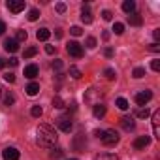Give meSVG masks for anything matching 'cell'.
Instances as JSON below:
<instances>
[{"instance_id":"31","label":"cell","mask_w":160,"mask_h":160,"mask_svg":"<svg viewBox=\"0 0 160 160\" xmlns=\"http://www.w3.org/2000/svg\"><path fill=\"white\" fill-rule=\"evenodd\" d=\"M13 102H15V96H13L12 92H10V94H6V98H4V104H6V106H12Z\"/></svg>"},{"instance_id":"40","label":"cell","mask_w":160,"mask_h":160,"mask_svg":"<svg viewBox=\"0 0 160 160\" xmlns=\"http://www.w3.org/2000/svg\"><path fill=\"white\" fill-rule=\"evenodd\" d=\"M152 36H154V40H156V43H158V40H160V28H154V30H152Z\"/></svg>"},{"instance_id":"20","label":"cell","mask_w":160,"mask_h":160,"mask_svg":"<svg viewBox=\"0 0 160 160\" xmlns=\"http://www.w3.org/2000/svg\"><path fill=\"white\" fill-rule=\"evenodd\" d=\"M132 75H134L136 79H141V77H145V68H141V66H138V68H134V72H132Z\"/></svg>"},{"instance_id":"46","label":"cell","mask_w":160,"mask_h":160,"mask_svg":"<svg viewBox=\"0 0 160 160\" xmlns=\"http://www.w3.org/2000/svg\"><path fill=\"white\" fill-rule=\"evenodd\" d=\"M55 38H58V40L62 38V30H60V28H57V30H55Z\"/></svg>"},{"instance_id":"39","label":"cell","mask_w":160,"mask_h":160,"mask_svg":"<svg viewBox=\"0 0 160 160\" xmlns=\"http://www.w3.org/2000/svg\"><path fill=\"white\" fill-rule=\"evenodd\" d=\"M57 12H58V13H64V12H66V6H64L62 2H60V4H57Z\"/></svg>"},{"instance_id":"16","label":"cell","mask_w":160,"mask_h":160,"mask_svg":"<svg viewBox=\"0 0 160 160\" xmlns=\"http://www.w3.org/2000/svg\"><path fill=\"white\" fill-rule=\"evenodd\" d=\"M128 23L134 25V27H141V25H143V19H141V15L132 13V15H128Z\"/></svg>"},{"instance_id":"21","label":"cell","mask_w":160,"mask_h":160,"mask_svg":"<svg viewBox=\"0 0 160 160\" xmlns=\"http://www.w3.org/2000/svg\"><path fill=\"white\" fill-rule=\"evenodd\" d=\"M117 108L122 109V111H126V109L130 108V106H128V100H126V98H119V100H117Z\"/></svg>"},{"instance_id":"44","label":"cell","mask_w":160,"mask_h":160,"mask_svg":"<svg viewBox=\"0 0 160 160\" xmlns=\"http://www.w3.org/2000/svg\"><path fill=\"white\" fill-rule=\"evenodd\" d=\"M149 49H151V51H154V53H156V51H158V49H160V45H158V43H156V42H154V43H152V45H151V47H149Z\"/></svg>"},{"instance_id":"27","label":"cell","mask_w":160,"mask_h":160,"mask_svg":"<svg viewBox=\"0 0 160 160\" xmlns=\"http://www.w3.org/2000/svg\"><path fill=\"white\" fill-rule=\"evenodd\" d=\"M38 17H40V12H38V10H36V8H34V10H30V12H28V21H36V19H38Z\"/></svg>"},{"instance_id":"17","label":"cell","mask_w":160,"mask_h":160,"mask_svg":"<svg viewBox=\"0 0 160 160\" xmlns=\"http://www.w3.org/2000/svg\"><path fill=\"white\" fill-rule=\"evenodd\" d=\"M92 113H94L96 119H102V117L106 115V106H104V104H96L94 109H92Z\"/></svg>"},{"instance_id":"47","label":"cell","mask_w":160,"mask_h":160,"mask_svg":"<svg viewBox=\"0 0 160 160\" xmlns=\"http://www.w3.org/2000/svg\"><path fill=\"white\" fill-rule=\"evenodd\" d=\"M102 134H104V130H96L94 132V136H98V138H102Z\"/></svg>"},{"instance_id":"45","label":"cell","mask_w":160,"mask_h":160,"mask_svg":"<svg viewBox=\"0 0 160 160\" xmlns=\"http://www.w3.org/2000/svg\"><path fill=\"white\" fill-rule=\"evenodd\" d=\"M8 62H10V64H12V66H17V64H19V60H17V58H15V57H12V58H10V60H8Z\"/></svg>"},{"instance_id":"14","label":"cell","mask_w":160,"mask_h":160,"mask_svg":"<svg viewBox=\"0 0 160 160\" xmlns=\"http://www.w3.org/2000/svg\"><path fill=\"white\" fill-rule=\"evenodd\" d=\"M122 12L128 13V15H132L136 12V2H134V0H126V2H122Z\"/></svg>"},{"instance_id":"36","label":"cell","mask_w":160,"mask_h":160,"mask_svg":"<svg viewBox=\"0 0 160 160\" xmlns=\"http://www.w3.org/2000/svg\"><path fill=\"white\" fill-rule=\"evenodd\" d=\"M151 68H152L154 72H158V70H160V60H158V58H154V60L151 62Z\"/></svg>"},{"instance_id":"50","label":"cell","mask_w":160,"mask_h":160,"mask_svg":"<svg viewBox=\"0 0 160 160\" xmlns=\"http://www.w3.org/2000/svg\"><path fill=\"white\" fill-rule=\"evenodd\" d=\"M72 160H77V158H72Z\"/></svg>"},{"instance_id":"29","label":"cell","mask_w":160,"mask_h":160,"mask_svg":"<svg viewBox=\"0 0 160 160\" xmlns=\"http://www.w3.org/2000/svg\"><path fill=\"white\" fill-rule=\"evenodd\" d=\"M36 53H38V49H36V47H28V49L25 51V58H30V57H34Z\"/></svg>"},{"instance_id":"15","label":"cell","mask_w":160,"mask_h":160,"mask_svg":"<svg viewBox=\"0 0 160 160\" xmlns=\"http://www.w3.org/2000/svg\"><path fill=\"white\" fill-rule=\"evenodd\" d=\"M25 91H27V94H28V96H36V94L40 92V85L32 81V83H28V85H27V89H25Z\"/></svg>"},{"instance_id":"33","label":"cell","mask_w":160,"mask_h":160,"mask_svg":"<svg viewBox=\"0 0 160 160\" xmlns=\"http://www.w3.org/2000/svg\"><path fill=\"white\" fill-rule=\"evenodd\" d=\"M102 17H104V21H111V19H113V13H111L109 10H104V12H102Z\"/></svg>"},{"instance_id":"41","label":"cell","mask_w":160,"mask_h":160,"mask_svg":"<svg viewBox=\"0 0 160 160\" xmlns=\"http://www.w3.org/2000/svg\"><path fill=\"white\" fill-rule=\"evenodd\" d=\"M104 55H106L108 58H111V57H113V49H111V47H108V49L104 51Z\"/></svg>"},{"instance_id":"38","label":"cell","mask_w":160,"mask_h":160,"mask_svg":"<svg viewBox=\"0 0 160 160\" xmlns=\"http://www.w3.org/2000/svg\"><path fill=\"white\" fill-rule=\"evenodd\" d=\"M55 51H57V49H55L53 45H45V53H47V55H55Z\"/></svg>"},{"instance_id":"18","label":"cell","mask_w":160,"mask_h":160,"mask_svg":"<svg viewBox=\"0 0 160 160\" xmlns=\"http://www.w3.org/2000/svg\"><path fill=\"white\" fill-rule=\"evenodd\" d=\"M49 36H51V32H49L47 28H40V30L36 32V38H38L40 42H47V40H49Z\"/></svg>"},{"instance_id":"9","label":"cell","mask_w":160,"mask_h":160,"mask_svg":"<svg viewBox=\"0 0 160 160\" xmlns=\"http://www.w3.org/2000/svg\"><path fill=\"white\" fill-rule=\"evenodd\" d=\"M149 143H151V136H139L134 141V147L136 149H145V147H149Z\"/></svg>"},{"instance_id":"3","label":"cell","mask_w":160,"mask_h":160,"mask_svg":"<svg viewBox=\"0 0 160 160\" xmlns=\"http://www.w3.org/2000/svg\"><path fill=\"white\" fill-rule=\"evenodd\" d=\"M66 51H68V55H72V57H75V58H81V57H83V47L79 45L77 42H70V43L66 45Z\"/></svg>"},{"instance_id":"24","label":"cell","mask_w":160,"mask_h":160,"mask_svg":"<svg viewBox=\"0 0 160 160\" xmlns=\"http://www.w3.org/2000/svg\"><path fill=\"white\" fill-rule=\"evenodd\" d=\"M113 32L121 36V34L124 32V25H122V23H115V25H113Z\"/></svg>"},{"instance_id":"30","label":"cell","mask_w":160,"mask_h":160,"mask_svg":"<svg viewBox=\"0 0 160 160\" xmlns=\"http://www.w3.org/2000/svg\"><path fill=\"white\" fill-rule=\"evenodd\" d=\"M87 47H89V49H94V47H96V38L89 36V38H87Z\"/></svg>"},{"instance_id":"34","label":"cell","mask_w":160,"mask_h":160,"mask_svg":"<svg viewBox=\"0 0 160 160\" xmlns=\"http://www.w3.org/2000/svg\"><path fill=\"white\" fill-rule=\"evenodd\" d=\"M51 66H53V70H57V72H58V70L62 68V60H60V58H57V60H53V64H51Z\"/></svg>"},{"instance_id":"11","label":"cell","mask_w":160,"mask_h":160,"mask_svg":"<svg viewBox=\"0 0 160 160\" xmlns=\"http://www.w3.org/2000/svg\"><path fill=\"white\" fill-rule=\"evenodd\" d=\"M4 49H6L8 53H15V51L19 49V43H17L15 40H12V38H8V40L4 42Z\"/></svg>"},{"instance_id":"43","label":"cell","mask_w":160,"mask_h":160,"mask_svg":"<svg viewBox=\"0 0 160 160\" xmlns=\"http://www.w3.org/2000/svg\"><path fill=\"white\" fill-rule=\"evenodd\" d=\"M4 32H6V23L0 21V34H4Z\"/></svg>"},{"instance_id":"26","label":"cell","mask_w":160,"mask_h":160,"mask_svg":"<svg viewBox=\"0 0 160 160\" xmlns=\"http://www.w3.org/2000/svg\"><path fill=\"white\" fill-rule=\"evenodd\" d=\"M30 113H32V117H42L43 109H42V106H34V108L30 109Z\"/></svg>"},{"instance_id":"48","label":"cell","mask_w":160,"mask_h":160,"mask_svg":"<svg viewBox=\"0 0 160 160\" xmlns=\"http://www.w3.org/2000/svg\"><path fill=\"white\" fill-rule=\"evenodd\" d=\"M4 66H6V62H4V58H0V70H2Z\"/></svg>"},{"instance_id":"2","label":"cell","mask_w":160,"mask_h":160,"mask_svg":"<svg viewBox=\"0 0 160 160\" xmlns=\"http://www.w3.org/2000/svg\"><path fill=\"white\" fill-rule=\"evenodd\" d=\"M102 143L104 145H108V147H113V145H117L119 143V134L115 132V130H104V134H102Z\"/></svg>"},{"instance_id":"25","label":"cell","mask_w":160,"mask_h":160,"mask_svg":"<svg viewBox=\"0 0 160 160\" xmlns=\"http://www.w3.org/2000/svg\"><path fill=\"white\" fill-rule=\"evenodd\" d=\"M27 36H28L27 30H17V38H15V42H17V43H19V42H25Z\"/></svg>"},{"instance_id":"22","label":"cell","mask_w":160,"mask_h":160,"mask_svg":"<svg viewBox=\"0 0 160 160\" xmlns=\"http://www.w3.org/2000/svg\"><path fill=\"white\" fill-rule=\"evenodd\" d=\"M53 108L62 109V108H64V100H62L60 96H55V98H53Z\"/></svg>"},{"instance_id":"28","label":"cell","mask_w":160,"mask_h":160,"mask_svg":"<svg viewBox=\"0 0 160 160\" xmlns=\"http://www.w3.org/2000/svg\"><path fill=\"white\" fill-rule=\"evenodd\" d=\"M104 75H106L108 79H115V75H117V73H115V70H113V68H106V70H104Z\"/></svg>"},{"instance_id":"37","label":"cell","mask_w":160,"mask_h":160,"mask_svg":"<svg viewBox=\"0 0 160 160\" xmlns=\"http://www.w3.org/2000/svg\"><path fill=\"white\" fill-rule=\"evenodd\" d=\"M4 79H6V81H8V83H13V81H15V75L8 72V73H4Z\"/></svg>"},{"instance_id":"7","label":"cell","mask_w":160,"mask_h":160,"mask_svg":"<svg viewBox=\"0 0 160 160\" xmlns=\"http://www.w3.org/2000/svg\"><path fill=\"white\" fill-rule=\"evenodd\" d=\"M151 98H152V92H151V91L138 92V94H136V104H138V106H145V104H147Z\"/></svg>"},{"instance_id":"6","label":"cell","mask_w":160,"mask_h":160,"mask_svg":"<svg viewBox=\"0 0 160 160\" xmlns=\"http://www.w3.org/2000/svg\"><path fill=\"white\" fill-rule=\"evenodd\" d=\"M2 158L4 160H19V151L15 147H6L2 151Z\"/></svg>"},{"instance_id":"4","label":"cell","mask_w":160,"mask_h":160,"mask_svg":"<svg viewBox=\"0 0 160 160\" xmlns=\"http://www.w3.org/2000/svg\"><path fill=\"white\" fill-rule=\"evenodd\" d=\"M57 126H58L62 132H72V128H73L72 119H70L68 115H60V117L57 119Z\"/></svg>"},{"instance_id":"19","label":"cell","mask_w":160,"mask_h":160,"mask_svg":"<svg viewBox=\"0 0 160 160\" xmlns=\"http://www.w3.org/2000/svg\"><path fill=\"white\" fill-rule=\"evenodd\" d=\"M70 75H72L73 79H81L83 73H81V70H79L77 66H70Z\"/></svg>"},{"instance_id":"12","label":"cell","mask_w":160,"mask_h":160,"mask_svg":"<svg viewBox=\"0 0 160 160\" xmlns=\"http://www.w3.org/2000/svg\"><path fill=\"white\" fill-rule=\"evenodd\" d=\"M25 77H28V79L38 77V66H36V64H28V66L25 68Z\"/></svg>"},{"instance_id":"5","label":"cell","mask_w":160,"mask_h":160,"mask_svg":"<svg viewBox=\"0 0 160 160\" xmlns=\"http://www.w3.org/2000/svg\"><path fill=\"white\" fill-rule=\"evenodd\" d=\"M8 10L13 13H19L25 10V0H8Z\"/></svg>"},{"instance_id":"13","label":"cell","mask_w":160,"mask_h":160,"mask_svg":"<svg viewBox=\"0 0 160 160\" xmlns=\"http://www.w3.org/2000/svg\"><path fill=\"white\" fill-rule=\"evenodd\" d=\"M121 124H122V128H124L126 132H130V130L136 128V122H134L132 117H122V119H121Z\"/></svg>"},{"instance_id":"10","label":"cell","mask_w":160,"mask_h":160,"mask_svg":"<svg viewBox=\"0 0 160 160\" xmlns=\"http://www.w3.org/2000/svg\"><path fill=\"white\" fill-rule=\"evenodd\" d=\"M81 21H83L85 25H91V23H92V13H91V10H89L87 4L81 8Z\"/></svg>"},{"instance_id":"35","label":"cell","mask_w":160,"mask_h":160,"mask_svg":"<svg viewBox=\"0 0 160 160\" xmlns=\"http://www.w3.org/2000/svg\"><path fill=\"white\" fill-rule=\"evenodd\" d=\"M70 32H72L73 36H81V34H83V30L79 28V27H72V28H70Z\"/></svg>"},{"instance_id":"23","label":"cell","mask_w":160,"mask_h":160,"mask_svg":"<svg viewBox=\"0 0 160 160\" xmlns=\"http://www.w3.org/2000/svg\"><path fill=\"white\" fill-rule=\"evenodd\" d=\"M94 160H117V156H115V154H109V152H106V154H98Z\"/></svg>"},{"instance_id":"8","label":"cell","mask_w":160,"mask_h":160,"mask_svg":"<svg viewBox=\"0 0 160 160\" xmlns=\"http://www.w3.org/2000/svg\"><path fill=\"white\" fill-rule=\"evenodd\" d=\"M160 111L156 109L154 113H152V130H154V138H158L160 139Z\"/></svg>"},{"instance_id":"32","label":"cell","mask_w":160,"mask_h":160,"mask_svg":"<svg viewBox=\"0 0 160 160\" xmlns=\"http://www.w3.org/2000/svg\"><path fill=\"white\" fill-rule=\"evenodd\" d=\"M138 117H141V119H145V117H149V109L147 108H141V109H138V113H136Z\"/></svg>"},{"instance_id":"1","label":"cell","mask_w":160,"mask_h":160,"mask_svg":"<svg viewBox=\"0 0 160 160\" xmlns=\"http://www.w3.org/2000/svg\"><path fill=\"white\" fill-rule=\"evenodd\" d=\"M36 134H38V138H36V141H38V145L40 147H45V149H51V147H55V143H57V132L49 126V124H40L38 126V130H36Z\"/></svg>"},{"instance_id":"49","label":"cell","mask_w":160,"mask_h":160,"mask_svg":"<svg viewBox=\"0 0 160 160\" xmlns=\"http://www.w3.org/2000/svg\"><path fill=\"white\" fill-rule=\"evenodd\" d=\"M0 94H2V87H0Z\"/></svg>"},{"instance_id":"42","label":"cell","mask_w":160,"mask_h":160,"mask_svg":"<svg viewBox=\"0 0 160 160\" xmlns=\"http://www.w3.org/2000/svg\"><path fill=\"white\" fill-rule=\"evenodd\" d=\"M53 158H58V156H62V151L60 149H57V151H53V154H51Z\"/></svg>"}]
</instances>
